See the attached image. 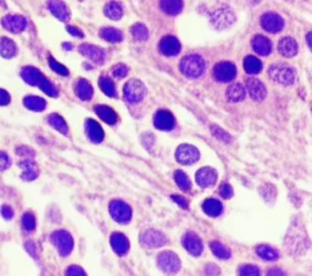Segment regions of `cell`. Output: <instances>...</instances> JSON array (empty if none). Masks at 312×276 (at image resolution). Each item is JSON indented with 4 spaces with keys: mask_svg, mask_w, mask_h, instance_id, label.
<instances>
[{
    "mask_svg": "<svg viewBox=\"0 0 312 276\" xmlns=\"http://www.w3.org/2000/svg\"><path fill=\"white\" fill-rule=\"evenodd\" d=\"M104 14L105 16L109 17L110 20L114 21H119L123 15V9L122 5L117 2H109L104 8Z\"/></svg>",
    "mask_w": 312,
    "mask_h": 276,
    "instance_id": "31",
    "label": "cell"
},
{
    "mask_svg": "<svg viewBox=\"0 0 312 276\" xmlns=\"http://www.w3.org/2000/svg\"><path fill=\"white\" fill-rule=\"evenodd\" d=\"M50 241L56 247L57 252L61 257H68L71 254L73 246V239L71 233L66 230H55L50 233Z\"/></svg>",
    "mask_w": 312,
    "mask_h": 276,
    "instance_id": "3",
    "label": "cell"
},
{
    "mask_svg": "<svg viewBox=\"0 0 312 276\" xmlns=\"http://www.w3.org/2000/svg\"><path fill=\"white\" fill-rule=\"evenodd\" d=\"M75 91H76V94H77V97L82 100H89L92 97H93V93H94L91 82L84 80V78H79V80L77 81Z\"/></svg>",
    "mask_w": 312,
    "mask_h": 276,
    "instance_id": "27",
    "label": "cell"
},
{
    "mask_svg": "<svg viewBox=\"0 0 312 276\" xmlns=\"http://www.w3.org/2000/svg\"><path fill=\"white\" fill-rule=\"evenodd\" d=\"M205 274L208 276H217L219 275V269L215 264H208L205 266Z\"/></svg>",
    "mask_w": 312,
    "mask_h": 276,
    "instance_id": "54",
    "label": "cell"
},
{
    "mask_svg": "<svg viewBox=\"0 0 312 276\" xmlns=\"http://www.w3.org/2000/svg\"><path fill=\"white\" fill-rule=\"evenodd\" d=\"M3 27L11 33H21L26 30L27 21L21 15H6L2 20Z\"/></svg>",
    "mask_w": 312,
    "mask_h": 276,
    "instance_id": "12",
    "label": "cell"
},
{
    "mask_svg": "<svg viewBox=\"0 0 312 276\" xmlns=\"http://www.w3.org/2000/svg\"><path fill=\"white\" fill-rule=\"evenodd\" d=\"M266 276H286V274L281 268H271L270 270L267 271Z\"/></svg>",
    "mask_w": 312,
    "mask_h": 276,
    "instance_id": "59",
    "label": "cell"
},
{
    "mask_svg": "<svg viewBox=\"0 0 312 276\" xmlns=\"http://www.w3.org/2000/svg\"><path fill=\"white\" fill-rule=\"evenodd\" d=\"M17 154L20 155V157H25L28 159V157H33L34 152L32 151L31 148L25 147V145H21V147L17 148Z\"/></svg>",
    "mask_w": 312,
    "mask_h": 276,
    "instance_id": "53",
    "label": "cell"
},
{
    "mask_svg": "<svg viewBox=\"0 0 312 276\" xmlns=\"http://www.w3.org/2000/svg\"><path fill=\"white\" fill-rule=\"evenodd\" d=\"M16 53H17V47H16L14 40L6 37L0 38V55L3 58L11 59L16 55Z\"/></svg>",
    "mask_w": 312,
    "mask_h": 276,
    "instance_id": "29",
    "label": "cell"
},
{
    "mask_svg": "<svg viewBox=\"0 0 312 276\" xmlns=\"http://www.w3.org/2000/svg\"><path fill=\"white\" fill-rule=\"evenodd\" d=\"M21 224L25 230L31 232V231H33L36 228V217L31 211L25 213L21 218Z\"/></svg>",
    "mask_w": 312,
    "mask_h": 276,
    "instance_id": "43",
    "label": "cell"
},
{
    "mask_svg": "<svg viewBox=\"0 0 312 276\" xmlns=\"http://www.w3.org/2000/svg\"><path fill=\"white\" fill-rule=\"evenodd\" d=\"M311 112H312V107H311Z\"/></svg>",
    "mask_w": 312,
    "mask_h": 276,
    "instance_id": "64",
    "label": "cell"
},
{
    "mask_svg": "<svg viewBox=\"0 0 312 276\" xmlns=\"http://www.w3.org/2000/svg\"><path fill=\"white\" fill-rule=\"evenodd\" d=\"M237 75V69L232 62L222 61L215 65L213 68V77L219 82L232 81Z\"/></svg>",
    "mask_w": 312,
    "mask_h": 276,
    "instance_id": "11",
    "label": "cell"
},
{
    "mask_svg": "<svg viewBox=\"0 0 312 276\" xmlns=\"http://www.w3.org/2000/svg\"><path fill=\"white\" fill-rule=\"evenodd\" d=\"M161 10L167 15H178L183 9V0H160Z\"/></svg>",
    "mask_w": 312,
    "mask_h": 276,
    "instance_id": "30",
    "label": "cell"
},
{
    "mask_svg": "<svg viewBox=\"0 0 312 276\" xmlns=\"http://www.w3.org/2000/svg\"><path fill=\"white\" fill-rule=\"evenodd\" d=\"M250 2H251V3H259L260 0H250Z\"/></svg>",
    "mask_w": 312,
    "mask_h": 276,
    "instance_id": "63",
    "label": "cell"
},
{
    "mask_svg": "<svg viewBox=\"0 0 312 276\" xmlns=\"http://www.w3.org/2000/svg\"><path fill=\"white\" fill-rule=\"evenodd\" d=\"M11 165V159L5 152L0 151V171H4L9 169V166Z\"/></svg>",
    "mask_w": 312,
    "mask_h": 276,
    "instance_id": "50",
    "label": "cell"
},
{
    "mask_svg": "<svg viewBox=\"0 0 312 276\" xmlns=\"http://www.w3.org/2000/svg\"><path fill=\"white\" fill-rule=\"evenodd\" d=\"M25 248H26V250L32 257H34V258L38 259V257H39V254H38V249H37V246L36 243L32 242V241H28V242L25 243Z\"/></svg>",
    "mask_w": 312,
    "mask_h": 276,
    "instance_id": "52",
    "label": "cell"
},
{
    "mask_svg": "<svg viewBox=\"0 0 312 276\" xmlns=\"http://www.w3.org/2000/svg\"><path fill=\"white\" fill-rule=\"evenodd\" d=\"M195 180L196 183L203 188H208V187H211L215 185L216 180H217V173H216L215 169L212 167H202V169L198 170V173L195 174Z\"/></svg>",
    "mask_w": 312,
    "mask_h": 276,
    "instance_id": "19",
    "label": "cell"
},
{
    "mask_svg": "<svg viewBox=\"0 0 312 276\" xmlns=\"http://www.w3.org/2000/svg\"><path fill=\"white\" fill-rule=\"evenodd\" d=\"M24 105L32 112H43L47 108V101L40 97L28 96L24 99Z\"/></svg>",
    "mask_w": 312,
    "mask_h": 276,
    "instance_id": "35",
    "label": "cell"
},
{
    "mask_svg": "<svg viewBox=\"0 0 312 276\" xmlns=\"http://www.w3.org/2000/svg\"><path fill=\"white\" fill-rule=\"evenodd\" d=\"M239 276H260V269L253 264L243 265L239 269Z\"/></svg>",
    "mask_w": 312,
    "mask_h": 276,
    "instance_id": "46",
    "label": "cell"
},
{
    "mask_svg": "<svg viewBox=\"0 0 312 276\" xmlns=\"http://www.w3.org/2000/svg\"><path fill=\"white\" fill-rule=\"evenodd\" d=\"M200 153L198 148L190 144H181L176 151V159L183 165H192L199 160Z\"/></svg>",
    "mask_w": 312,
    "mask_h": 276,
    "instance_id": "9",
    "label": "cell"
},
{
    "mask_svg": "<svg viewBox=\"0 0 312 276\" xmlns=\"http://www.w3.org/2000/svg\"><path fill=\"white\" fill-rule=\"evenodd\" d=\"M269 75L273 81L282 86H291L295 81V71L288 64H272L269 69Z\"/></svg>",
    "mask_w": 312,
    "mask_h": 276,
    "instance_id": "2",
    "label": "cell"
},
{
    "mask_svg": "<svg viewBox=\"0 0 312 276\" xmlns=\"http://www.w3.org/2000/svg\"><path fill=\"white\" fill-rule=\"evenodd\" d=\"M5 5V3L3 2V0H0V6H4Z\"/></svg>",
    "mask_w": 312,
    "mask_h": 276,
    "instance_id": "62",
    "label": "cell"
},
{
    "mask_svg": "<svg viewBox=\"0 0 312 276\" xmlns=\"http://www.w3.org/2000/svg\"><path fill=\"white\" fill-rule=\"evenodd\" d=\"M245 87H247V91L248 93H249V96L251 97V99L256 101H261L265 99L266 87L260 80L254 77L247 78V81H245Z\"/></svg>",
    "mask_w": 312,
    "mask_h": 276,
    "instance_id": "13",
    "label": "cell"
},
{
    "mask_svg": "<svg viewBox=\"0 0 312 276\" xmlns=\"http://www.w3.org/2000/svg\"><path fill=\"white\" fill-rule=\"evenodd\" d=\"M130 32H132L135 39L138 40V42H144V40L148 39L149 37L148 28H146L145 25L143 24L133 25L132 28H130Z\"/></svg>",
    "mask_w": 312,
    "mask_h": 276,
    "instance_id": "39",
    "label": "cell"
},
{
    "mask_svg": "<svg viewBox=\"0 0 312 276\" xmlns=\"http://www.w3.org/2000/svg\"><path fill=\"white\" fill-rule=\"evenodd\" d=\"M260 24L261 27L270 33L279 32V31H282L283 26H284L283 18L278 14H276V12H266V14H263L261 16Z\"/></svg>",
    "mask_w": 312,
    "mask_h": 276,
    "instance_id": "10",
    "label": "cell"
},
{
    "mask_svg": "<svg viewBox=\"0 0 312 276\" xmlns=\"http://www.w3.org/2000/svg\"><path fill=\"white\" fill-rule=\"evenodd\" d=\"M48 9L57 20L66 22L71 17L69 6L62 2V0H48Z\"/></svg>",
    "mask_w": 312,
    "mask_h": 276,
    "instance_id": "18",
    "label": "cell"
},
{
    "mask_svg": "<svg viewBox=\"0 0 312 276\" xmlns=\"http://www.w3.org/2000/svg\"><path fill=\"white\" fill-rule=\"evenodd\" d=\"M262 69V64L256 56L253 55H248L247 58L244 59V70L250 75H256L259 74Z\"/></svg>",
    "mask_w": 312,
    "mask_h": 276,
    "instance_id": "37",
    "label": "cell"
},
{
    "mask_svg": "<svg viewBox=\"0 0 312 276\" xmlns=\"http://www.w3.org/2000/svg\"><path fill=\"white\" fill-rule=\"evenodd\" d=\"M21 77L30 86H39L40 82L43 81L44 76L39 70L33 68V66H26V68L22 69Z\"/></svg>",
    "mask_w": 312,
    "mask_h": 276,
    "instance_id": "26",
    "label": "cell"
},
{
    "mask_svg": "<svg viewBox=\"0 0 312 276\" xmlns=\"http://www.w3.org/2000/svg\"><path fill=\"white\" fill-rule=\"evenodd\" d=\"M203 210L205 211L209 217L215 218V217H218V215L221 214L222 210H224V208H222L221 202L217 201V199L209 198L203 203Z\"/></svg>",
    "mask_w": 312,
    "mask_h": 276,
    "instance_id": "34",
    "label": "cell"
},
{
    "mask_svg": "<svg viewBox=\"0 0 312 276\" xmlns=\"http://www.w3.org/2000/svg\"><path fill=\"white\" fill-rule=\"evenodd\" d=\"M278 52L285 58H293L298 54V43L292 37H283L278 43Z\"/></svg>",
    "mask_w": 312,
    "mask_h": 276,
    "instance_id": "25",
    "label": "cell"
},
{
    "mask_svg": "<svg viewBox=\"0 0 312 276\" xmlns=\"http://www.w3.org/2000/svg\"><path fill=\"white\" fill-rule=\"evenodd\" d=\"M141 243L146 248H160L167 243V239L161 231L155 230V228H148L143 231L139 236Z\"/></svg>",
    "mask_w": 312,
    "mask_h": 276,
    "instance_id": "8",
    "label": "cell"
},
{
    "mask_svg": "<svg viewBox=\"0 0 312 276\" xmlns=\"http://www.w3.org/2000/svg\"><path fill=\"white\" fill-rule=\"evenodd\" d=\"M18 166L21 167V177L25 181H33L39 175V169L33 160L25 158L20 161Z\"/></svg>",
    "mask_w": 312,
    "mask_h": 276,
    "instance_id": "21",
    "label": "cell"
},
{
    "mask_svg": "<svg viewBox=\"0 0 312 276\" xmlns=\"http://www.w3.org/2000/svg\"><path fill=\"white\" fill-rule=\"evenodd\" d=\"M302 231H304V230H302ZM302 231L301 230L297 231V228L292 227L291 230H289L288 235H286V240L285 241H286V243L291 242V244H288V249H291L292 253H297V249L304 248L305 239L302 237Z\"/></svg>",
    "mask_w": 312,
    "mask_h": 276,
    "instance_id": "24",
    "label": "cell"
},
{
    "mask_svg": "<svg viewBox=\"0 0 312 276\" xmlns=\"http://www.w3.org/2000/svg\"><path fill=\"white\" fill-rule=\"evenodd\" d=\"M94 110L104 122L109 123V125H115L117 122V114L113 108L107 105H97L94 108Z\"/></svg>",
    "mask_w": 312,
    "mask_h": 276,
    "instance_id": "28",
    "label": "cell"
},
{
    "mask_svg": "<svg viewBox=\"0 0 312 276\" xmlns=\"http://www.w3.org/2000/svg\"><path fill=\"white\" fill-rule=\"evenodd\" d=\"M211 130H212L213 136H215V137H217L218 139H221L222 142H231L232 141L231 136H229L227 132H225L222 129H219L218 126H213L212 125Z\"/></svg>",
    "mask_w": 312,
    "mask_h": 276,
    "instance_id": "47",
    "label": "cell"
},
{
    "mask_svg": "<svg viewBox=\"0 0 312 276\" xmlns=\"http://www.w3.org/2000/svg\"><path fill=\"white\" fill-rule=\"evenodd\" d=\"M206 69L205 60L198 54H189L181 60L180 70L188 78H198Z\"/></svg>",
    "mask_w": 312,
    "mask_h": 276,
    "instance_id": "1",
    "label": "cell"
},
{
    "mask_svg": "<svg viewBox=\"0 0 312 276\" xmlns=\"http://www.w3.org/2000/svg\"><path fill=\"white\" fill-rule=\"evenodd\" d=\"M210 248H211L212 253L219 259H229L231 258V250L227 247L224 246L219 242H211L210 243Z\"/></svg>",
    "mask_w": 312,
    "mask_h": 276,
    "instance_id": "40",
    "label": "cell"
},
{
    "mask_svg": "<svg viewBox=\"0 0 312 276\" xmlns=\"http://www.w3.org/2000/svg\"><path fill=\"white\" fill-rule=\"evenodd\" d=\"M110 244L114 252L119 256H125L129 250V241L123 233L114 232L110 237Z\"/></svg>",
    "mask_w": 312,
    "mask_h": 276,
    "instance_id": "20",
    "label": "cell"
},
{
    "mask_svg": "<svg viewBox=\"0 0 312 276\" xmlns=\"http://www.w3.org/2000/svg\"><path fill=\"white\" fill-rule=\"evenodd\" d=\"M256 253L259 254L260 258L269 260V262H273V260H277L279 258V253L277 252L275 248H272V247L267 246V244L257 246Z\"/></svg>",
    "mask_w": 312,
    "mask_h": 276,
    "instance_id": "38",
    "label": "cell"
},
{
    "mask_svg": "<svg viewBox=\"0 0 312 276\" xmlns=\"http://www.w3.org/2000/svg\"><path fill=\"white\" fill-rule=\"evenodd\" d=\"M172 199H173V201L176 202L177 204L180 205V207H182L184 209L188 208V201L186 198H184V197L178 196V195H173V196H172Z\"/></svg>",
    "mask_w": 312,
    "mask_h": 276,
    "instance_id": "57",
    "label": "cell"
},
{
    "mask_svg": "<svg viewBox=\"0 0 312 276\" xmlns=\"http://www.w3.org/2000/svg\"><path fill=\"white\" fill-rule=\"evenodd\" d=\"M251 47L261 56L270 55L271 52H272V43H271V40L265 36H261V34H257V36L251 39Z\"/></svg>",
    "mask_w": 312,
    "mask_h": 276,
    "instance_id": "22",
    "label": "cell"
},
{
    "mask_svg": "<svg viewBox=\"0 0 312 276\" xmlns=\"http://www.w3.org/2000/svg\"><path fill=\"white\" fill-rule=\"evenodd\" d=\"M146 93V88L144 83L139 80H129L125 84V88H123V94H125V98L127 101L132 104H137L139 101H142L144 99Z\"/></svg>",
    "mask_w": 312,
    "mask_h": 276,
    "instance_id": "7",
    "label": "cell"
},
{
    "mask_svg": "<svg viewBox=\"0 0 312 276\" xmlns=\"http://www.w3.org/2000/svg\"><path fill=\"white\" fill-rule=\"evenodd\" d=\"M158 265L164 272L173 275L180 271L181 260L176 253L171 252V250H164L158 256Z\"/></svg>",
    "mask_w": 312,
    "mask_h": 276,
    "instance_id": "5",
    "label": "cell"
},
{
    "mask_svg": "<svg viewBox=\"0 0 312 276\" xmlns=\"http://www.w3.org/2000/svg\"><path fill=\"white\" fill-rule=\"evenodd\" d=\"M159 50L165 56H174L181 52V43L176 37L165 36L159 43Z\"/></svg>",
    "mask_w": 312,
    "mask_h": 276,
    "instance_id": "17",
    "label": "cell"
},
{
    "mask_svg": "<svg viewBox=\"0 0 312 276\" xmlns=\"http://www.w3.org/2000/svg\"><path fill=\"white\" fill-rule=\"evenodd\" d=\"M128 74V68L125 64H117L113 68V75L116 78H123Z\"/></svg>",
    "mask_w": 312,
    "mask_h": 276,
    "instance_id": "48",
    "label": "cell"
},
{
    "mask_svg": "<svg viewBox=\"0 0 312 276\" xmlns=\"http://www.w3.org/2000/svg\"><path fill=\"white\" fill-rule=\"evenodd\" d=\"M79 53L82 55L88 58L91 61L95 62V64H103L105 61V52L103 49H100L99 47L92 46V44H81L78 47Z\"/></svg>",
    "mask_w": 312,
    "mask_h": 276,
    "instance_id": "15",
    "label": "cell"
},
{
    "mask_svg": "<svg viewBox=\"0 0 312 276\" xmlns=\"http://www.w3.org/2000/svg\"><path fill=\"white\" fill-rule=\"evenodd\" d=\"M174 181H176L177 186L180 187L181 189H183V191H189L190 186H192L189 177L181 170H177L176 173H174Z\"/></svg>",
    "mask_w": 312,
    "mask_h": 276,
    "instance_id": "42",
    "label": "cell"
},
{
    "mask_svg": "<svg viewBox=\"0 0 312 276\" xmlns=\"http://www.w3.org/2000/svg\"><path fill=\"white\" fill-rule=\"evenodd\" d=\"M306 42H307L308 48H310V50L312 52V32H308V33H307V36H306Z\"/></svg>",
    "mask_w": 312,
    "mask_h": 276,
    "instance_id": "60",
    "label": "cell"
},
{
    "mask_svg": "<svg viewBox=\"0 0 312 276\" xmlns=\"http://www.w3.org/2000/svg\"><path fill=\"white\" fill-rule=\"evenodd\" d=\"M65 276H87V274H85V271L81 266L71 265L69 266L68 270H66Z\"/></svg>",
    "mask_w": 312,
    "mask_h": 276,
    "instance_id": "49",
    "label": "cell"
},
{
    "mask_svg": "<svg viewBox=\"0 0 312 276\" xmlns=\"http://www.w3.org/2000/svg\"><path fill=\"white\" fill-rule=\"evenodd\" d=\"M109 210L110 215L116 223L127 224L132 219V208L126 202L120 201V199H115V201L110 202Z\"/></svg>",
    "mask_w": 312,
    "mask_h": 276,
    "instance_id": "6",
    "label": "cell"
},
{
    "mask_svg": "<svg viewBox=\"0 0 312 276\" xmlns=\"http://www.w3.org/2000/svg\"><path fill=\"white\" fill-rule=\"evenodd\" d=\"M210 21H211L212 26L218 28V30H224V28L231 26L235 21V15L229 6L224 5L219 6L212 12L211 16H210Z\"/></svg>",
    "mask_w": 312,
    "mask_h": 276,
    "instance_id": "4",
    "label": "cell"
},
{
    "mask_svg": "<svg viewBox=\"0 0 312 276\" xmlns=\"http://www.w3.org/2000/svg\"><path fill=\"white\" fill-rule=\"evenodd\" d=\"M68 31H69V33L70 34H72L73 37H77V38H82L84 36L83 34V32H82L81 30H79V28H77V27H75V26H68Z\"/></svg>",
    "mask_w": 312,
    "mask_h": 276,
    "instance_id": "58",
    "label": "cell"
},
{
    "mask_svg": "<svg viewBox=\"0 0 312 276\" xmlns=\"http://www.w3.org/2000/svg\"><path fill=\"white\" fill-rule=\"evenodd\" d=\"M48 122H49V125L52 126L53 129H55L56 131H59L65 136L69 135V128L68 125H66V121L59 114H50V115L48 116Z\"/></svg>",
    "mask_w": 312,
    "mask_h": 276,
    "instance_id": "36",
    "label": "cell"
},
{
    "mask_svg": "<svg viewBox=\"0 0 312 276\" xmlns=\"http://www.w3.org/2000/svg\"><path fill=\"white\" fill-rule=\"evenodd\" d=\"M99 36L109 43H119L123 39V34L121 31L114 27H104L99 31Z\"/></svg>",
    "mask_w": 312,
    "mask_h": 276,
    "instance_id": "33",
    "label": "cell"
},
{
    "mask_svg": "<svg viewBox=\"0 0 312 276\" xmlns=\"http://www.w3.org/2000/svg\"><path fill=\"white\" fill-rule=\"evenodd\" d=\"M85 133H87L88 138L91 139L93 143H100L104 139V131L101 129V126L95 120L88 119L85 121Z\"/></svg>",
    "mask_w": 312,
    "mask_h": 276,
    "instance_id": "23",
    "label": "cell"
},
{
    "mask_svg": "<svg viewBox=\"0 0 312 276\" xmlns=\"http://www.w3.org/2000/svg\"><path fill=\"white\" fill-rule=\"evenodd\" d=\"M62 48L65 49V50H71V49H72L71 43H63V44H62Z\"/></svg>",
    "mask_w": 312,
    "mask_h": 276,
    "instance_id": "61",
    "label": "cell"
},
{
    "mask_svg": "<svg viewBox=\"0 0 312 276\" xmlns=\"http://www.w3.org/2000/svg\"><path fill=\"white\" fill-rule=\"evenodd\" d=\"M219 193L225 199H229L233 196V188L228 183H222L221 187H219Z\"/></svg>",
    "mask_w": 312,
    "mask_h": 276,
    "instance_id": "51",
    "label": "cell"
},
{
    "mask_svg": "<svg viewBox=\"0 0 312 276\" xmlns=\"http://www.w3.org/2000/svg\"><path fill=\"white\" fill-rule=\"evenodd\" d=\"M154 125L161 131H170L176 125V120L168 110H159L154 116Z\"/></svg>",
    "mask_w": 312,
    "mask_h": 276,
    "instance_id": "16",
    "label": "cell"
},
{
    "mask_svg": "<svg viewBox=\"0 0 312 276\" xmlns=\"http://www.w3.org/2000/svg\"><path fill=\"white\" fill-rule=\"evenodd\" d=\"M9 103H10V94L5 90L0 88V105H8Z\"/></svg>",
    "mask_w": 312,
    "mask_h": 276,
    "instance_id": "55",
    "label": "cell"
},
{
    "mask_svg": "<svg viewBox=\"0 0 312 276\" xmlns=\"http://www.w3.org/2000/svg\"><path fill=\"white\" fill-rule=\"evenodd\" d=\"M226 97L229 101H233V103L243 100L245 98V87L240 83L231 84L226 92Z\"/></svg>",
    "mask_w": 312,
    "mask_h": 276,
    "instance_id": "32",
    "label": "cell"
},
{
    "mask_svg": "<svg viewBox=\"0 0 312 276\" xmlns=\"http://www.w3.org/2000/svg\"><path fill=\"white\" fill-rule=\"evenodd\" d=\"M182 244L187 252L194 257H198L203 253V242L196 233L187 232L182 239Z\"/></svg>",
    "mask_w": 312,
    "mask_h": 276,
    "instance_id": "14",
    "label": "cell"
},
{
    "mask_svg": "<svg viewBox=\"0 0 312 276\" xmlns=\"http://www.w3.org/2000/svg\"><path fill=\"white\" fill-rule=\"evenodd\" d=\"M48 62H49V66L50 69L53 70L54 72H56L57 75H61V76H69V70L66 66H63L62 64H60L57 60H55L54 58H49V60H48Z\"/></svg>",
    "mask_w": 312,
    "mask_h": 276,
    "instance_id": "45",
    "label": "cell"
},
{
    "mask_svg": "<svg viewBox=\"0 0 312 276\" xmlns=\"http://www.w3.org/2000/svg\"><path fill=\"white\" fill-rule=\"evenodd\" d=\"M0 211H2L3 218H5L6 220H10V219L14 217V210H12L11 207H9V205H3Z\"/></svg>",
    "mask_w": 312,
    "mask_h": 276,
    "instance_id": "56",
    "label": "cell"
},
{
    "mask_svg": "<svg viewBox=\"0 0 312 276\" xmlns=\"http://www.w3.org/2000/svg\"><path fill=\"white\" fill-rule=\"evenodd\" d=\"M99 87H100V90L103 91L107 97H110V98L116 97V94H117L116 87H115L114 82L111 81L109 77H100L99 78Z\"/></svg>",
    "mask_w": 312,
    "mask_h": 276,
    "instance_id": "41",
    "label": "cell"
},
{
    "mask_svg": "<svg viewBox=\"0 0 312 276\" xmlns=\"http://www.w3.org/2000/svg\"><path fill=\"white\" fill-rule=\"evenodd\" d=\"M38 87H39L40 90H42L44 93L47 94V96H49V97H57V96H59V91H57V88L46 77L43 78V81L40 82Z\"/></svg>",
    "mask_w": 312,
    "mask_h": 276,
    "instance_id": "44",
    "label": "cell"
}]
</instances>
